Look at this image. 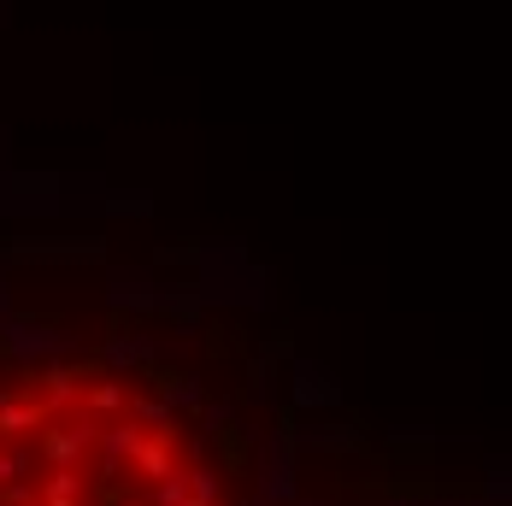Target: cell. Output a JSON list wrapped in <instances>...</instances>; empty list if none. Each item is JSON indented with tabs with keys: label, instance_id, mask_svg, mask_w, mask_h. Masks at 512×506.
Returning <instances> with one entry per match:
<instances>
[{
	"label": "cell",
	"instance_id": "cell-1",
	"mask_svg": "<svg viewBox=\"0 0 512 506\" xmlns=\"http://www.w3.org/2000/svg\"><path fill=\"white\" fill-rule=\"evenodd\" d=\"M0 506H236L201 418L118 359L0 371Z\"/></svg>",
	"mask_w": 512,
	"mask_h": 506
}]
</instances>
